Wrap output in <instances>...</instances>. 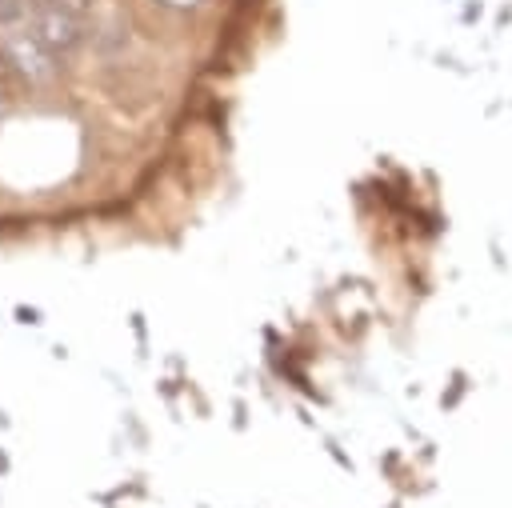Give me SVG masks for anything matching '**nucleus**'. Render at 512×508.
Listing matches in <instances>:
<instances>
[{
    "label": "nucleus",
    "instance_id": "obj_1",
    "mask_svg": "<svg viewBox=\"0 0 512 508\" xmlns=\"http://www.w3.org/2000/svg\"><path fill=\"white\" fill-rule=\"evenodd\" d=\"M28 32H32L52 56H68V52H76L80 40H84V20L72 16V12H64V8H56V4H48V0H40V4L32 8Z\"/></svg>",
    "mask_w": 512,
    "mask_h": 508
},
{
    "label": "nucleus",
    "instance_id": "obj_2",
    "mask_svg": "<svg viewBox=\"0 0 512 508\" xmlns=\"http://www.w3.org/2000/svg\"><path fill=\"white\" fill-rule=\"evenodd\" d=\"M0 44H4V52H8V60H12V68H16L20 80H28V84H48V80L56 76V56H52L28 28H12Z\"/></svg>",
    "mask_w": 512,
    "mask_h": 508
},
{
    "label": "nucleus",
    "instance_id": "obj_3",
    "mask_svg": "<svg viewBox=\"0 0 512 508\" xmlns=\"http://www.w3.org/2000/svg\"><path fill=\"white\" fill-rule=\"evenodd\" d=\"M32 0H0V28H20L32 20Z\"/></svg>",
    "mask_w": 512,
    "mask_h": 508
},
{
    "label": "nucleus",
    "instance_id": "obj_4",
    "mask_svg": "<svg viewBox=\"0 0 512 508\" xmlns=\"http://www.w3.org/2000/svg\"><path fill=\"white\" fill-rule=\"evenodd\" d=\"M48 4H56V8H64V12H72V16H88V8H92V0H48Z\"/></svg>",
    "mask_w": 512,
    "mask_h": 508
},
{
    "label": "nucleus",
    "instance_id": "obj_5",
    "mask_svg": "<svg viewBox=\"0 0 512 508\" xmlns=\"http://www.w3.org/2000/svg\"><path fill=\"white\" fill-rule=\"evenodd\" d=\"M12 76H16V68H12V60H8V52H4V44H0V92H8V84H12Z\"/></svg>",
    "mask_w": 512,
    "mask_h": 508
},
{
    "label": "nucleus",
    "instance_id": "obj_6",
    "mask_svg": "<svg viewBox=\"0 0 512 508\" xmlns=\"http://www.w3.org/2000/svg\"><path fill=\"white\" fill-rule=\"evenodd\" d=\"M4 108H8V104H4V92H0V124H4Z\"/></svg>",
    "mask_w": 512,
    "mask_h": 508
}]
</instances>
